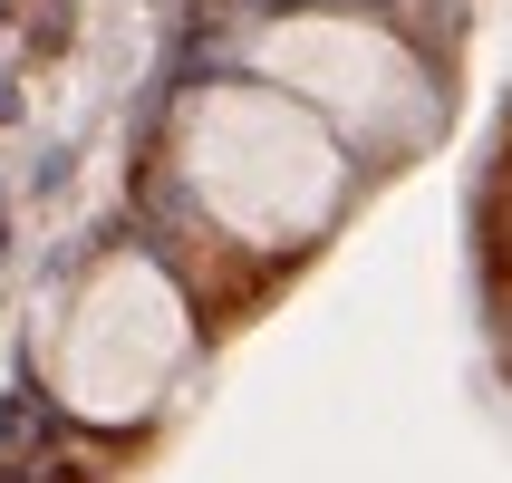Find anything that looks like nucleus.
I'll return each instance as SVG.
<instances>
[{"label": "nucleus", "instance_id": "3", "mask_svg": "<svg viewBox=\"0 0 512 483\" xmlns=\"http://www.w3.org/2000/svg\"><path fill=\"white\" fill-rule=\"evenodd\" d=\"M252 68L271 87H290L300 107H319L348 145L406 155L435 136V78L397 29L358 20V10H290L252 39Z\"/></svg>", "mask_w": 512, "mask_h": 483}, {"label": "nucleus", "instance_id": "2", "mask_svg": "<svg viewBox=\"0 0 512 483\" xmlns=\"http://www.w3.org/2000/svg\"><path fill=\"white\" fill-rule=\"evenodd\" d=\"M49 397L87 426H136L174 397V377L194 368V310L174 290L165 261L107 252L68 290V310L49 319Z\"/></svg>", "mask_w": 512, "mask_h": 483}, {"label": "nucleus", "instance_id": "1", "mask_svg": "<svg viewBox=\"0 0 512 483\" xmlns=\"http://www.w3.org/2000/svg\"><path fill=\"white\" fill-rule=\"evenodd\" d=\"M174 174L203 203V223H223L252 252H300L348 203L339 126L271 78L194 87L184 116H174Z\"/></svg>", "mask_w": 512, "mask_h": 483}]
</instances>
